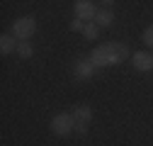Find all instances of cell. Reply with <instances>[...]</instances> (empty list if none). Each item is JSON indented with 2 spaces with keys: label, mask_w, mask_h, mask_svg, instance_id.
Returning <instances> with one entry per match:
<instances>
[{
  "label": "cell",
  "mask_w": 153,
  "mask_h": 146,
  "mask_svg": "<svg viewBox=\"0 0 153 146\" xmlns=\"http://www.w3.org/2000/svg\"><path fill=\"white\" fill-rule=\"evenodd\" d=\"M95 66H117L122 61L129 59V46L122 44V42H109V44H102L97 49H92V54L88 56Z\"/></svg>",
  "instance_id": "cell-1"
},
{
  "label": "cell",
  "mask_w": 153,
  "mask_h": 146,
  "mask_svg": "<svg viewBox=\"0 0 153 146\" xmlns=\"http://www.w3.org/2000/svg\"><path fill=\"white\" fill-rule=\"evenodd\" d=\"M34 32H36V20H34V17H20V20L12 22V36H15V39L27 42Z\"/></svg>",
  "instance_id": "cell-2"
},
{
  "label": "cell",
  "mask_w": 153,
  "mask_h": 146,
  "mask_svg": "<svg viewBox=\"0 0 153 146\" xmlns=\"http://www.w3.org/2000/svg\"><path fill=\"white\" fill-rule=\"evenodd\" d=\"M73 129H75V119H73V115L61 112V115H56V117L51 119V132H53L56 136H68Z\"/></svg>",
  "instance_id": "cell-3"
},
{
  "label": "cell",
  "mask_w": 153,
  "mask_h": 146,
  "mask_svg": "<svg viewBox=\"0 0 153 146\" xmlns=\"http://www.w3.org/2000/svg\"><path fill=\"white\" fill-rule=\"evenodd\" d=\"M75 15H78V20H83V22H95L97 7H95L90 0H78V3H75Z\"/></svg>",
  "instance_id": "cell-4"
},
{
  "label": "cell",
  "mask_w": 153,
  "mask_h": 146,
  "mask_svg": "<svg viewBox=\"0 0 153 146\" xmlns=\"http://www.w3.org/2000/svg\"><path fill=\"white\" fill-rule=\"evenodd\" d=\"M131 63L136 71H153V56L148 51H136L131 56Z\"/></svg>",
  "instance_id": "cell-5"
},
{
  "label": "cell",
  "mask_w": 153,
  "mask_h": 146,
  "mask_svg": "<svg viewBox=\"0 0 153 146\" xmlns=\"http://www.w3.org/2000/svg\"><path fill=\"white\" fill-rule=\"evenodd\" d=\"M95 68H97V66H95L90 59H85V61H78V63L73 66V76H75V78H92Z\"/></svg>",
  "instance_id": "cell-6"
},
{
  "label": "cell",
  "mask_w": 153,
  "mask_h": 146,
  "mask_svg": "<svg viewBox=\"0 0 153 146\" xmlns=\"http://www.w3.org/2000/svg\"><path fill=\"white\" fill-rule=\"evenodd\" d=\"M71 115H73L75 124H88V122L92 119V107H90V105H78Z\"/></svg>",
  "instance_id": "cell-7"
},
{
  "label": "cell",
  "mask_w": 153,
  "mask_h": 146,
  "mask_svg": "<svg viewBox=\"0 0 153 146\" xmlns=\"http://www.w3.org/2000/svg\"><path fill=\"white\" fill-rule=\"evenodd\" d=\"M112 22H114V12L112 10H107V7L97 10V15H95V25L97 27H109Z\"/></svg>",
  "instance_id": "cell-8"
},
{
  "label": "cell",
  "mask_w": 153,
  "mask_h": 146,
  "mask_svg": "<svg viewBox=\"0 0 153 146\" xmlns=\"http://www.w3.org/2000/svg\"><path fill=\"white\" fill-rule=\"evenodd\" d=\"M0 51H3V56H7V54L17 51V44H15V36L5 34V36H0Z\"/></svg>",
  "instance_id": "cell-9"
},
{
  "label": "cell",
  "mask_w": 153,
  "mask_h": 146,
  "mask_svg": "<svg viewBox=\"0 0 153 146\" xmlns=\"http://www.w3.org/2000/svg\"><path fill=\"white\" fill-rule=\"evenodd\" d=\"M17 56H20V59H32L34 56L32 44L29 42H20V44H17Z\"/></svg>",
  "instance_id": "cell-10"
},
{
  "label": "cell",
  "mask_w": 153,
  "mask_h": 146,
  "mask_svg": "<svg viewBox=\"0 0 153 146\" xmlns=\"http://www.w3.org/2000/svg\"><path fill=\"white\" fill-rule=\"evenodd\" d=\"M83 36H85V39H90V42H95V39L100 36V27L95 25V22H88L85 29H83Z\"/></svg>",
  "instance_id": "cell-11"
},
{
  "label": "cell",
  "mask_w": 153,
  "mask_h": 146,
  "mask_svg": "<svg viewBox=\"0 0 153 146\" xmlns=\"http://www.w3.org/2000/svg\"><path fill=\"white\" fill-rule=\"evenodd\" d=\"M143 44H148V46L153 49V25H151V27L143 32Z\"/></svg>",
  "instance_id": "cell-12"
},
{
  "label": "cell",
  "mask_w": 153,
  "mask_h": 146,
  "mask_svg": "<svg viewBox=\"0 0 153 146\" xmlns=\"http://www.w3.org/2000/svg\"><path fill=\"white\" fill-rule=\"evenodd\" d=\"M71 29H73V32H83V29H85V22H83V20H78V17H75V20L71 22Z\"/></svg>",
  "instance_id": "cell-13"
},
{
  "label": "cell",
  "mask_w": 153,
  "mask_h": 146,
  "mask_svg": "<svg viewBox=\"0 0 153 146\" xmlns=\"http://www.w3.org/2000/svg\"><path fill=\"white\" fill-rule=\"evenodd\" d=\"M73 132H75V134H80V136L88 134V124H75V129H73Z\"/></svg>",
  "instance_id": "cell-14"
}]
</instances>
